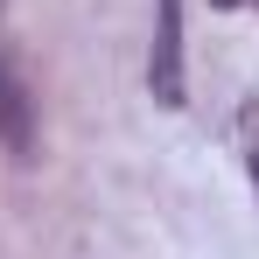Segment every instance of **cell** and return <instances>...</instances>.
<instances>
[{"label": "cell", "instance_id": "277c9868", "mask_svg": "<svg viewBox=\"0 0 259 259\" xmlns=\"http://www.w3.org/2000/svg\"><path fill=\"white\" fill-rule=\"evenodd\" d=\"M210 7H238V0H210Z\"/></svg>", "mask_w": 259, "mask_h": 259}, {"label": "cell", "instance_id": "6da1fadb", "mask_svg": "<svg viewBox=\"0 0 259 259\" xmlns=\"http://www.w3.org/2000/svg\"><path fill=\"white\" fill-rule=\"evenodd\" d=\"M147 91H154V105H189L182 98V0H161V21H154V49H147Z\"/></svg>", "mask_w": 259, "mask_h": 259}, {"label": "cell", "instance_id": "7a4b0ae2", "mask_svg": "<svg viewBox=\"0 0 259 259\" xmlns=\"http://www.w3.org/2000/svg\"><path fill=\"white\" fill-rule=\"evenodd\" d=\"M0 133L14 147H28V105H21V84L7 77V63H0Z\"/></svg>", "mask_w": 259, "mask_h": 259}, {"label": "cell", "instance_id": "3957f363", "mask_svg": "<svg viewBox=\"0 0 259 259\" xmlns=\"http://www.w3.org/2000/svg\"><path fill=\"white\" fill-rule=\"evenodd\" d=\"M252 189H259V154H252Z\"/></svg>", "mask_w": 259, "mask_h": 259}]
</instances>
